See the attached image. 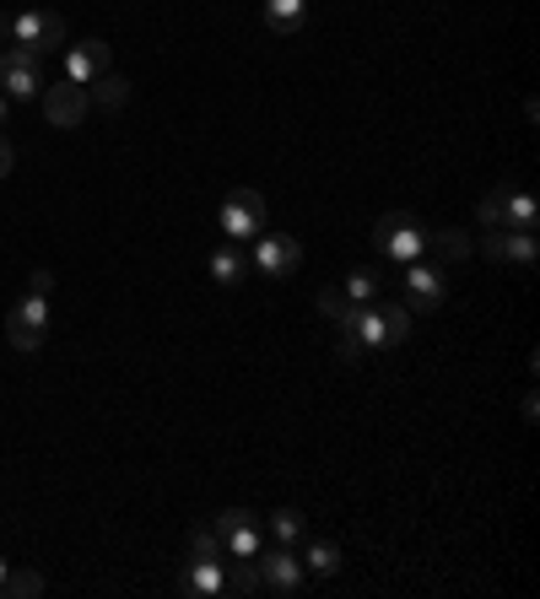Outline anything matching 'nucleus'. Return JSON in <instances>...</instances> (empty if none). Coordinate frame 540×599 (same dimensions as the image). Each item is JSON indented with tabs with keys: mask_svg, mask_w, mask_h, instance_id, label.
Returning a JSON list of instances; mask_svg holds the SVG:
<instances>
[{
	"mask_svg": "<svg viewBox=\"0 0 540 599\" xmlns=\"http://www.w3.org/2000/svg\"><path fill=\"white\" fill-rule=\"evenodd\" d=\"M427 238H432V233L421 227V216H411V211H389L374 227V248L384 260H395V265L421 260V254H427Z\"/></svg>",
	"mask_w": 540,
	"mask_h": 599,
	"instance_id": "1",
	"label": "nucleus"
},
{
	"mask_svg": "<svg viewBox=\"0 0 540 599\" xmlns=\"http://www.w3.org/2000/svg\"><path fill=\"white\" fill-rule=\"evenodd\" d=\"M6 43L11 49H28L33 60H43V54H54L65 43V17H54V11H11Z\"/></svg>",
	"mask_w": 540,
	"mask_h": 599,
	"instance_id": "2",
	"label": "nucleus"
},
{
	"mask_svg": "<svg viewBox=\"0 0 540 599\" xmlns=\"http://www.w3.org/2000/svg\"><path fill=\"white\" fill-rule=\"evenodd\" d=\"M216 222H222V233L233 243L259 238V233H265V195H259V190H233V195L222 200Z\"/></svg>",
	"mask_w": 540,
	"mask_h": 599,
	"instance_id": "3",
	"label": "nucleus"
},
{
	"mask_svg": "<svg viewBox=\"0 0 540 599\" xmlns=\"http://www.w3.org/2000/svg\"><path fill=\"white\" fill-rule=\"evenodd\" d=\"M43 87H49V81H43L39 60H33L28 49H6V54H0V92H6L11 103H33Z\"/></svg>",
	"mask_w": 540,
	"mask_h": 599,
	"instance_id": "4",
	"label": "nucleus"
},
{
	"mask_svg": "<svg viewBox=\"0 0 540 599\" xmlns=\"http://www.w3.org/2000/svg\"><path fill=\"white\" fill-rule=\"evenodd\" d=\"M249 265L259 271V276L282 281V276H292V271L303 265V243L292 238V233H259V238H254Z\"/></svg>",
	"mask_w": 540,
	"mask_h": 599,
	"instance_id": "5",
	"label": "nucleus"
},
{
	"mask_svg": "<svg viewBox=\"0 0 540 599\" xmlns=\"http://www.w3.org/2000/svg\"><path fill=\"white\" fill-rule=\"evenodd\" d=\"M43 329H49V303H43V292H28V297L11 308V319H6V341H11L17 352H39Z\"/></svg>",
	"mask_w": 540,
	"mask_h": 599,
	"instance_id": "6",
	"label": "nucleus"
},
{
	"mask_svg": "<svg viewBox=\"0 0 540 599\" xmlns=\"http://www.w3.org/2000/svg\"><path fill=\"white\" fill-rule=\"evenodd\" d=\"M444 297H449V276H444V265H432V260H411V265H406V303L421 308V314H432Z\"/></svg>",
	"mask_w": 540,
	"mask_h": 599,
	"instance_id": "7",
	"label": "nucleus"
},
{
	"mask_svg": "<svg viewBox=\"0 0 540 599\" xmlns=\"http://www.w3.org/2000/svg\"><path fill=\"white\" fill-rule=\"evenodd\" d=\"M254 567H259V583H265L271 595H297V589L308 583V567H303V557H292V546L254 557Z\"/></svg>",
	"mask_w": 540,
	"mask_h": 599,
	"instance_id": "8",
	"label": "nucleus"
},
{
	"mask_svg": "<svg viewBox=\"0 0 540 599\" xmlns=\"http://www.w3.org/2000/svg\"><path fill=\"white\" fill-rule=\"evenodd\" d=\"M39 103H43V120L60 124V130H77V124L86 120V109H92L86 87H77V81H65V87H43Z\"/></svg>",
	"mask_w": 540,
	"mask_h": 599,
	"instance_id": "9",
	"label": "nucleus"
},
{
	"mask_svg": "<svg viewBox=\"0 0 540 599\" xmlns=\"http://www.w3.org/2000/svg\"><path fill=\"white\" fill-rule=\"evenodd\" d=\"M216 535H222V551L227 557H259V524H254L249 508L216 514Z\"/></svg>",
	"mask_w": 540,
	"mask_h": 599,
	"instance_id": "10",
	"label": "nucleus"
},
{
	"mask_svg": "<svg viewBox=\"0 0 540 599\" xmlns=\"http://www.w3.org/2000/svg\"><path fill=\"white\" fill-rule=\"evenodd\" d=\"M227 589V561L222 557H190L184 578H179V595L184 599H216Z\"/></svg>",
	"mask_w": 540,
	"mask_h": 599,
	"instance_id": "11",
	"label": "nucleus"
},
{
	"mask_svg": "<svg viewBox=\"0 0 540 599\" xmlns=\"http://www.w3.org/2000/svg\"><path fill=\"white\" fill-rule=\"evenodd\" d=\"M103 71H109V43L103 39H82L77 49H65V81L86 87V81H98Z\"/></svg>",
	"mask_w": 540,
	"mask_h": 599,
	"instance_id": "12",
	"label": "nucleus"
},
{
	"mask_svg": "<svg viewBox=\"0 0 540 599\" xmlns=\"http://www.w3.org/2000/svg\"><path fill=\"white\" fill-rule=\"evenodd\" d=\"M481 248H487V260L519 265V271H530V265H536V238H530V233H513V227H498V233L481 243Z\"/></svg>",
	"mask_w": 540,
	"mask_h": 599,
	"instance_id": "13",
	"label": "nucleus"
},
{
	"mask_svg": "<svg viewBox=\"0 0 540 599\" xmlns=\"http://www.w3.org/2000/svg\"><path fill=\"white\" fill-rule=\"evenodd\" d=\"M536 222H540L536 195H524L519 184H502V227H513V233H530Z\"/></svg>",
	"mask_w": 540,
	"mask_h": 599,
	"instance_id": "14",
	"label": "nucleus"
},
{
	"mask_svg": "<svg viewBox=\"0 0 540 599\" xmlns=\"http://www.w3.org/2000/svg\"><path fill=\"white\" fill-rule=\"evenodd\" d=\"M308 22V0H265V28L276 39H292Z\"/></svg>",
	"mask_w": 540,
	"mask_h": 599,
	"instance_id": "15",
	"label": "nucleus"
},
{
	"mask_svg": "<svg viewBox=\"0 0 540 599\" xmlns=\"http://www.w3.org/2000/svg\"><path fill=\"white\" fill-rule=\"evenodd\" d=\"M206 271H211V281H216V286H238V281H244V271H249V254H244L238 243H222V248H216V254L206 260Z\"/></svg>",
	"mask_w": 540,
	"mask_h": 599,
	"instance_id": "16",
	"label": "nucleus"
},
{
	"mask_svg": "<svg viewBox=\"0 0 540 599\" xmlns=\"http://www.w3.org/2000/svg\"><path fill=\"white\" fill-rule=\"evenodd\" d=\"M86 98H92L98 109H109V114H114V109H125V98H130V81L120 77L114 65H109V71H103V77H98V81H86Z\"/></svg>",
	"mask_w": 540,
	"mask_h": 599,
	"instance_id": "17",
	"label": "nucleus"
},
{
	"mask_svg": "<svg viewBox=\"0 0 540 599\" xmlns=\"http://www.w3.org/2000/svg\"><path fill=\"white\" fill-rule=\"evenodd\" d=\"M427 248H438V254H444L449 265H465V260L476 254V243L465 238L459 227H449V233H432V238H427Z\"/></svg>",
	"mask_w": 540,
	"mask_h": 599,
	"instance_id": "18",
	"label": "nucleus"
},
{
	"mask_svg": "<svg viewBox=\"0 0 540 599\" xmlns=\"http://www.w3.org/2000/svg\"><path fill=\"white\" fill-rule=\"evenodd\" d=\"M39 595H43V578L33 572V567H11V572H6L0 599H39Z\"/></svg>",
	"mask_w": 540,
	"mask_h": 599,
	"instance_id": "19",
	"label": "nucleus"
},
{
	"mask_svg": "<svg viewBox=\"0 0 540 599\" xmlns=\"http://www.w3.org/2000/svg\"><path fill=\"white\" fill-rule=\"evenodd\" d=\"M303 567H308L314 578H330L335 567H340V551H335V540H308V551H303Z\"/></svg>",
	"mask_w": 540,
	"mask_h": 599,
	"instance_id": "20",
	"label": "nucleus"
},
{
	"mask_svg": "<svg viewBox=\"0 0 540 599\" xmlns=\"http://www.w3.org/2000/svg\"><path fill=\"white\" fill-rule=\"evenodd\" d=\"M271 535H276V546H297L308 535V519L297 508H282V514H271Z\"/></svg>",
	"mask_w": 540,
	"mask_h": 599,
	"instance_id": "21",
	"label": "nucleus"
},
{
	"mask_svg": "<svg viewBox=\"0 0 540 599\" xmlns=\"http://www.w3.org/2000/svg\"><path fill=\"white\" fill-rule=\"evenodd\" d=\"M346 303H378V271H351L346 276Z\"/></svg>",
	"mask_w": 540,
	"mask_h": 599,
	"instance_id": "22",
	"label": "nucleus"
},
{
	"mask_svg": "<svg viewBox=\"0 0 540 599\" xmlns=\"http://www.w3.org/2000/svg\"><path fill=\"white\" fill-rule=\"evenodd\" d=\"M190 557H227V551H222V535H216V529H195V535H190Z\"/></svg>",
	"mask_w": 540,
	"mask_h": 599,
	"instance_id": "23",
	"label": "nucleus"
},
{
	"mask_svg": "<svg viewBox=\"0 0 540 599\" xmlns=\"http://www.w3.org/2000/svg\"><path fill=\"white\" fill-rule=\"evenodd\" d=\"M481 222H487V227H502V184L481 200Z\"/></svg>",
	"mask_w": 540,
	"mask_h": 599,
	"instance_id": "24",
	"label": "nucleus"
},
{
	"mask_svg": "<svg viewBox=\"0 0 540 599\" xmlns=\"http://www.w3.org/2000/svg\"><path fill=\"white\" fill-rule=\"evenodd\" d=\"M340 308H346V292H335V286H325V292H319V314H325V319H335Z\"/></svg>",
	"mask_w": 540,
	"mask_h": 599,
	"instance_id": "25",
	"label": "nucleus"
},
{
	"mask_svg": "<svg viewBox=\"0 0 540 599\" xmlns=\"http://www.w3.org/2000/svg\"><path fill=\"white\" fill-rule=\"evenodd\" d=\"M11 162H17V158H11V141H6V135H0V179H6V173H11Z\"/></svg>",
	"mask_w": 540,
	"mask_h": 599,
	"instance_id": "26",
	"label": "nucleus"
},
{
	"mask_svg": "<svg viewBox=\"0 0 540 599\" xmlns=\"http://www.w3.org/2000/svg\"><path fill=\"white\" fill-rule=\"evenodd\" d=\"M6 124H11V98L0 92V130H6Z\"/></svg>",
	"mask_w": 540,
	"mask_h": 599,
	"instance_id": "27",
	"label": "nucleus"
},
{
	"mask_svg": "<svg viewBox=\"0 0 540 599\" xmlns=\"http://www.w3.org/2000/svg\"><path fill=\"white\" fill-rule=\"evenodd\" d=\"M6 28H11V11H0V39H6Z\"/></svg>",
	"mask_w": 540,
	"mask_h": 599,
	"instance_id": "28",
	"label": "nucleus"
},
{
	"mask_svg": "<svg viewBox=\"0 0 540 599\" xmlns=\"http://www.w3.org/2000/svg\"><path fill=\"white\" fill-rule=\"evenodd\" d=\"M6 572H11V561L0 557V589H6Z\"/></svg>",
	"mask_w": 540,
	"mask_h": 599,
	"instance_id": "29",
	"label": "nucleus"
}]
</instances>
